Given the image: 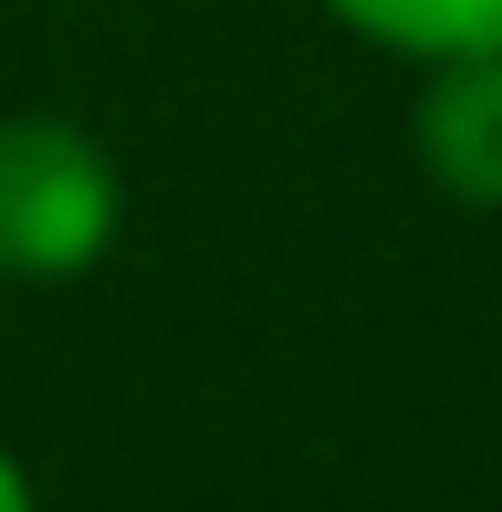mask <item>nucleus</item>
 <instances>
[{
	"instance_id": "1",
	"label": "nucleus",
	"mask_w": 502,
	"mask_h": 512,
	"mask_svg": "<svg viewBox=\"0 0 502 512\" xmlns=\"http://www.w3.org/2000/svg\"><path fill=\"white\" fill-rule=\"evenodd\" d=\"M126 220L116 157L63 115H0V283H74Z\"/></svg>"
},
{
	"instance_id": "2",
	"label": "nucleus",
	"mask_w": 502,
	"mask_h": 512,
	"mask_svg": "<svg viewBox=\"0 0 502 512\" xmlns=\"http://www.w3.org/2000/svg\"><path fill=\"white\" fill-rule=\"evenodd\" d=\"M419 168L440 178L450 199L502 209V42L429 63V95H419Z\"/></svg>"
},
{
	"instance_id": "3",
	"label": "nucleus",
	"mask_w": 502,
	"mask_h": 512,
	"mask_svg": "<svg viewBox=\"0 0 502 512\" xmlns=\"http://www.w3.org/2000/svg\"><path fill=\"white\" fill-rule=\"evenodd\" d=\"M346 32L387 42L408 63H450V53H482L502 42V0H325Z\"/></svg>"
},
{
	"instance_id": "4",
	"label": "nucleus",
	"mask_w": 502,
	"mask_h": 512,
	"mask_svg": "<svg viewBox=\"0 0 502 512\" xmlns=\"http://www.w3.org/2000/svg\"><path fill=\"white\" fill-rule=\"evenodd\" d=\"M21 502H32V471H21V460L0 450V512H21Z\"/></svg>"
}]
</instances>
